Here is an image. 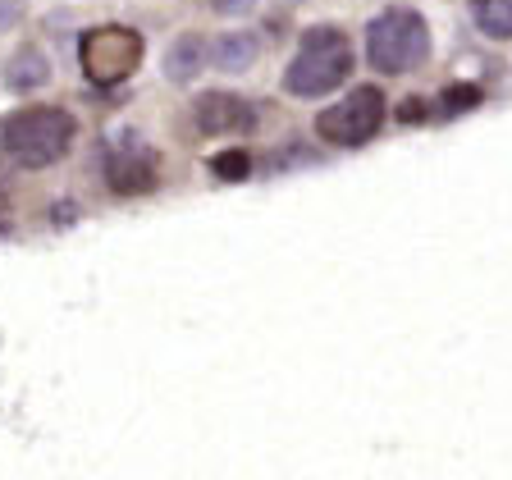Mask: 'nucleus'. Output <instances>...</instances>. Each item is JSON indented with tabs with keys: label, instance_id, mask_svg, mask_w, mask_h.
Segmentation results:
<instances>
[{
	"label": "nucleus",
	"instance_id": "dca6fc26",
	"mask_svg": "<svg viewBox=\"0 0 512 480\" xmlns=\"http://www.w3.org/2000/svg\"><path fill=\"white\" fill-rule=\"evenodd\" d=\"M398 115H403V119H421V115H426V106H421V101H407Z\"/></svg>",
	"mask_w": 512,
	"mask_h": 480
},
{
	"label": "nucleus",
	"instance_id": "423d86ee",
	"mask_svg": "<svg viewBox=\"0 0 512 480\" xmlns=\"http://www.w3.org/2000/svg\"><path fill=\"white\" fill-rule=\"evenodd\" d=\"M192 119L202 128V138H234V133H247L256 124V110L234 92H206L197 96Z\"/></svg>",
	"mask_w": 512,
	"mask_h": 480
},
{
	"label": "nucleus",
	"instance_id": "f3484780",
	"mask_svg": "<svg viewBox=\"0 0 512 480\" xmlns=\"http://www.w3.org/2000/svg\"><path fill=\"white\" fill-rule=\"evenodd\" d=\"M288 5H298V0H288Z\"/></svg>",
	"mask_w": 512,
	"mask_h": 480
},
{
	"label": "nucleus",
	"instance_id": "0eeeda50",
	"mask_svg": "<svg viewBox=\"0 0 512 480\" xmlns=\"http://www.w3.org/2000/svg\"><path fill=\"white\" fill-rule=\"evenodd\" d=\"M106 183L115 192H124V197H133V192H151L156 188V156H151L142 142L124 138L106 160Z\"/></svg>",
	"mask_w": 512,
	"mask_h": 480
},
{
	"label": "nucleus",
	"instance_id": "9d476101",
	"mask_svg": "<svg viewBox=\"0 0 512 480\" xmlns=\"http://www.w3.org/2000/svg\"><path fill=\"white\" fill-rule=\"evenodd\" d=\"M51 83V55L42 51V46H19V51L5 60V87L19 96L28 92H42V87Z\"/></svg>",
	"mask_w": 512,
	"mask_h": 480
},
{
	"label": "nucleus",
	"instance_id": "f03ea898",
	"mask_svg": "<svg viewBox=\"0 0 512 480\" xmlns=\"http://www.w3.org/2000/svg\"><path fill=\"white\" fill-rule=\"evenodd\" d=\"M352 64L357 60H352V46H348V37H343V28L320 23V28L302 32L298 55H293L284 69V87H288V96L311 101V96H325L348 83Z\"/></svg>",
	"mask_w": 512,
	"mask_h": 480
},
{
	"label": "nucleus",
	"instance_id": "4468645a",
	"mask_svg": "<svg viewBox=\"0 0 512 480\" xmlns=\"http://www.w3.org/2000/svg\"><path fill=\"white\" fill-rule=\"evenodd\" d=\"M23 23V0H0V37Z\"/></svg>",
	"mask_w": 512,
	"mask_h": 480
},
{
	"label": "nucleus",
	"instance_id": "2eb2a0df",
	"mask_svg": "<svg viewBox=\"0 0 512 480\" xmlns=\"http://www.w3.org/2000/svg\"><path fill=\"white\" fill-rule=\"evenodd\" d=\"M211 10L224 14V19H243V14L256 10V0H211Z\"/></svg>",
	"mask_w": 512,
	"mask_h": 480
},
{
	"label": "nucleus",
	"instance_id": "6e6552de",
	"mask_svg": "<svg viewBox=\"0 0 512 480\" xmlns=\"http://www.w3.org/2000/svg\"><path fill=\"white\" fill-rule=\"evenodd\" d=\"M206 64H211V42L197 37V32H183V37L170 42V51H165V78L174 87H188L202 78Z\"/></svg>",
	"mask_w": 512,
	"mask_h": 480
},
{
	"label": "nucleus",
	"instance_id": "39448f33",
	"mask_svg": "<svg viewBox=\"0 0 512 480\" xmlns=\"http://www.w3.org/2000/svg\"><path fill=\"white\" fill-rule=\"evenodd\" d=\"M380 124H384V92L375 83L352 87L343 101H334V106H325L316 115V133L330 147H366L380 133Z\"/></svg>",
	"mask_w": 512,
	"mask_h": 480
},
{
	"label": "nucleus",
	"instance_id": "1a4fd4ad",
	"mask_svg": "<svg viewBox=\"0 0 512 480\" xmlns=\"http://www.w3.org/2000/svg\"><path fill=\"white\" fill-rule=\"evenodd\" d=\"M256 60H261V37L247 28H229L211 42V64L220 74H247Z\"/></svg>",
	"mask_w": 512,
	"mask_h": 480
},
{
	"label": "nucleus",
	"instance_id": "7ed1b4c3",
	"mask_svg": "<svg viewBox=\"0 0 512 480\" xmlns=\"http://www.w3.org/2000/svg\"><path fill=\"white\" fill-rule=\"evenodd\" d=\"M366 60L384 78H403L421 69L430 60V23L416 10H403V5L375 14L366 23Z\"/></svg>",
	"mask_w": 512,
	"mask_h": 480
},
{
	"label": "nucleus",
	"instance_id": "f257e3e1",
	"mask_svg": "<svg viewBox=\"0 0 512 480\" xmlns=\"http://www.w3.org/2000/svg\"><path fill=\"white\" fill-rule=\"evenodd\" d=\"M74 115L60 106H23L0 124V151L19 170H46L74 147Z\"/></svg>",
	"mask_w": 512,
	"mask_h": 480
},
{
	"label": "nucleus",
	"instance_id": "9b49d317",
	"mask_svg": "<svg viewBox=\"0 0 512 480\" xmlns=\"http://www.w3.org/2000/svg\"><path fill=\"white\" fill-rule=\"evenodd\" d=\"M471 23L490 42H512V0H471Z\"/></svg>",
	"mask_w": 512,
	"mask_h": 480
},
{
	"label": "nucleus",
	"instance_id": "f8f14e48",
	"mask_svg": "<svg viewBox=\"0 0 512 480\" xmlns=\"http://www.w3.org/2000/svg\"><path fill=\"white\" fill-rule=\"evenodd\" d=\"M211 170H215V179H220V183H243L247 174H252V156H247L243 147H238V151H220V156L211 160Z\"/></svg>",
	"mask_w": 512,
	"mask_h": 480
},
{
	"label": "nucleus",
	"instance_id": "20e7f679",
	"mask_svg": "<svg viewBox=\"0 0 512 480\" xmlns=\"http://www.w3.org/2000/svg\"><path fill=\"white\" fill-rule=\"evenodd\" d=\"M142 32L124 28V23H101V28L83 32L78 60H83V78L92 87H119L138 74L142 64Z\"/></svg>",
	"mask_w": 512,
	"mask_h": 480
},
{
	"label": "nucleus",
	"instance_id": "ddd939ff",
	"mask_svg": "<svg viewBox=\"0 0 512 480\" xmlns=\"http://www.w3.org/2000/svg\"><path fill=\"white\" fill-rule=\"evenodd\" d=\"M476 106H480V87H448L444 101H439L444 115H462V110H476Z\"/></svg>",
	"mask_w": 512,
	"mask_h": 480
}]
</instances>
